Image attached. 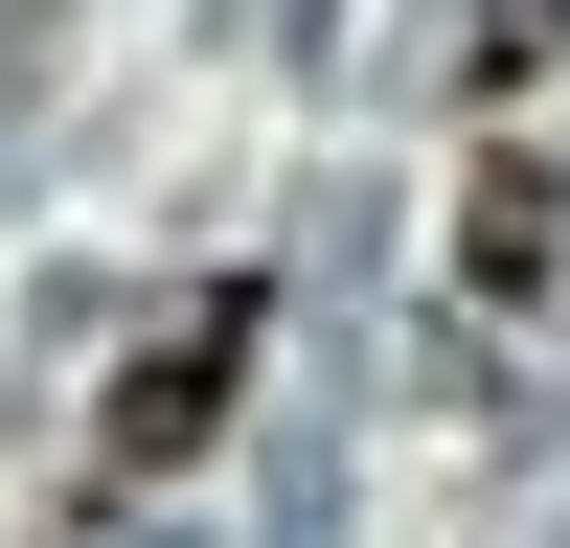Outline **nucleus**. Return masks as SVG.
<instances>
[{
  "instance_id": "1",
  "label": "nucleus",
  "mask_w": 570,
  "mask_h": 548,
  "mask_svg": "<svg viewBox=\"0 0 570 548\" xmlns=\"http://www.w3.org/2000/svg\"><path fill=\"white\" fill-rule=\"evenodd\" d=\"M228 389H252V297H206V320H160V343L115 365V480H183Z\"/></svg>"
},
{
  "instance_id": "2",
  "label": "nucleus",
  "mask_w": 570,
  "mask_h": 548,
  "mask_svg": "<svg viewBox=\"0 0 570 548\" xmlns=\"http://www.w3.org/2000/svg\"><path fill=\"white\" fill-rule=\"evenodd\" d=\"M456 274H480V297H548V183H525V160L480 183V228H456Z\"/></svg>"
},
{
  "instance_id": "3",
  "label": "nucleus",
  "mask_w": 570,
  "mask_h": 548,
  "mask_svg": "<svg viewBox=\"0 0 570 548\" xmlns=\"http://www.w3.org/2000/svg\"><path fill=\"white\" fill-rule=\"evenodd\" d=\"M548 46H570V0H480V46H456V69H480V91H525Z\"/></svg>"
}]
</instances>
